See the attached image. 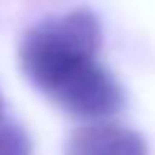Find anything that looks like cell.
<instances>
[{
	"instance_id": "obj_3",
	"label": "cell",
	"mask_w": 155,
	"mask_h": 155,
	"mask_svg": "<svg viewBox=\"0 0 155 155\" xmlns=\"http://www.w3.org/2000/svg\"><path fill=\"white\" fill-rule=\"evenodd\" d=\"M0 155H31V140L27 131L5 114L0 116Z\"/></svg>"
},
{
	"instance_id": "obj_1",
	"label": "cell",
	"mask_w": 155,
	"mask_h": 155,
	"mask_svg": "<svg viewBox=\"0 0 155 155\" xmlns=\"http://www.w3.org/2000/svg\"><path fill=\"white\" fill-rule=\"evenodd\" d=\"M102 27L80 7L31 24L19 41L24 78L53 104L78 119H107L124 107L116 78L97 61Z\"/></svg>"
},
{
	"instance_id": "obj_4",
	"label": "cell",
	"mask_w": 155,
	"mask_h": 155,
	"mask_svg": "<svg viewBox=\"0 0 155 155\" xmlns=\"http://www.w3.org/2000/svg\"><path fill=\"white\" fill-rule=\"evenodd\" d=\"M0 116H2V102H0Z\"/></svg>"
},
{
	"instance_id": "obj_2",
	"label": "cell",
	"mask_w": 155,
	"mask_h": 155,
	"mask_svg": "<svg viewBox=\"0 0 155 155\" xmlns=\"http://www.w3.org/2000/svg\"><path fill=\"white\" fill-rule=\"evenodd\" d=\"M65 155H148V145L133 128L97 121L70 133Z\"/></svg>"
}]
</instances>
